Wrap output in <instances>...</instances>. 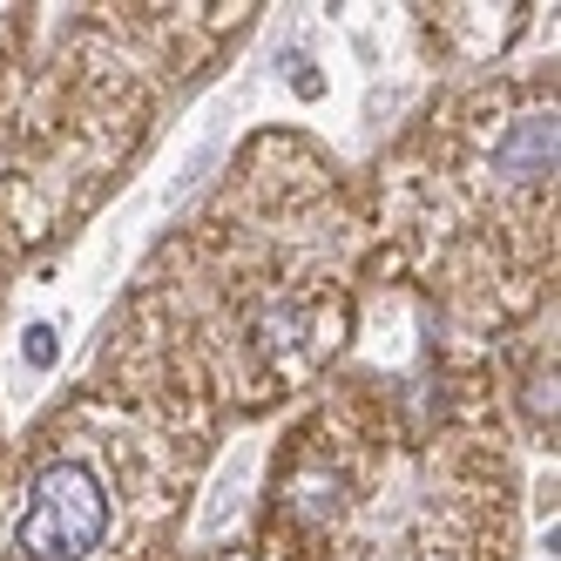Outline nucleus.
<instances>
[{"mask_svg":"<svg viewBox=\"0 0 561 561\" xmlns=\"http://www.w3.org/2000/svg\"><path fill=\"white\" fill-rule=\"evenodd\" d=\"M21 352H27V366H48V358H55V332L48 325H27V345Z\"/></svg>","mask_w":561,"mask_h":561,"instance_id":"7ed1b4c3","label":"nucleus"},{"mask_svg":"<svg viewBox=\"0 0 561 561\" xmlns=\"http://www.w3.org/2000/svg\"><path fill=\"white\" fill-rule=\"evenodd\" d=\"M548 170H554V123L548 115H528V123H514V136L501 142V176L535 183Z\"/></svg>","mask_w":561,"mask_h":561,"instance_id":"f03ea898","label":"nucleus"},{"mask_svg":"<svg viewBox=\"0 0 561 561\" xmlns=\"http://www.w3.org/2000/svg\"><path fill=\"white\" fill-rule=\"evenodd\" d=\"M108 535V488L82 467V460H55L42 467L27 494V514L14 528V554L21 561H75Z\"/></svg>","mask_w":561,"mask_h":561,"instance_id":"f257e3e1","label":"nucleus"}]
</instances>
